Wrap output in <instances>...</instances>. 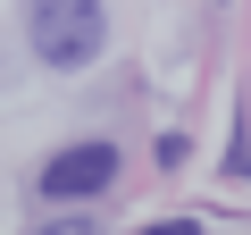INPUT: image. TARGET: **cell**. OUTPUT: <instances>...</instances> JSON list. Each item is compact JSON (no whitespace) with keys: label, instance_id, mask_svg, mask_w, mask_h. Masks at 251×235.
<instances>
[{"label":"cell","instance_id":"obj_1","mask_svg":"<svg viewBox=\"0 0 251 235\" xmlns=\"http://www.w3.org/2000/svg\"><path fill=\"white\" fill-rule=\"evenodd\" d=\"M25 42L50 76H75L109 51V9L100 0H25Z\"/></svg>","mask_w":251,"mask_h":235},{"label":"cell","instance_id":"obj_2","mask_svg":"<svg viewBox=\"0 0 251 235\" xmlns=\"http://www.w3.org/2000/svg\"><path fill=\"white\" fill-rule=\"evenodd\" d=\"M117 143H100V135H84V143H59L50 160H42V202H92V193H109L117 185Z\"/></svg>","mask_w":251,"mask_h":235},{"label":"cell","instance_id":"obj_3","mask_svg":"<svg viewBox=\"0 0 251 235\" xmlns=\"http://www.w3.org/2000/svg\"><path fill=\"white\" fill-rule=\"evenodd\" d=\"M134 235H201V218H151V227H134Z\"/></svg>","mask_w":251,"mask_h":235},{"label":"cell","instance_id":"obj_4","mask_svg":"<svg viewBox=\"0 0 251 235\" xmlns=\"http://www.w3.org/2000/svg\"><path fill=\"white\" fill-rule=\"evenodd\" d=\"M42 235H100L92 218H59V227H42Z\"/></svg>","mask_w":251,"mask_h":235}]
</instances>
